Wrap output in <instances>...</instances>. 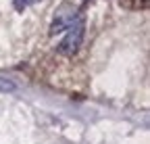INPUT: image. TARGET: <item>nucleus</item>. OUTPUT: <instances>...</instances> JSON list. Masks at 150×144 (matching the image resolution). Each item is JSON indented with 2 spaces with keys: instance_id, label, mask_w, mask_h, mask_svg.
Here are the masks:
<instances>
[{
  "instance_id": "nucleus-4",
  "label": "nucleus",
  "mask_w": 150,
  "mask_h": 144,
  "mask_svg": "<svg viewBox=\"0 0 150 144\" xmlns=\"http://www.w3.org/2000/svg\"><path fill=\"white\" fill-rule=\"evenodd\" d=\"M0 92H15V84L11 79L0 77Z\"/></svg>"
},
{
  "instance_id": "nucleus-2",
  "label": "nucleus",
  "mask_w": 150,
  "mask_h": 144,
  "mask_svg": "<svg viewBox=\"0 0 150 144\" xmlns=\"http://www.w3.org/2000/svg\"><path fill=\"white\" fill-rule=\"evenodd\" d=\"M77 6H73L71 2H63L59 6V11H56V17H54V21L50 23V35H56V33H61L65 29H69L75 21H77Z\"/></svg>"
},
{
  "instance_id": "nucleus-3",
  "label": "nucleus",
  "mask_w": 150,
  "mask_h": 144,
  "mask_svg": "<svg viewBox=\"0 0 150 144\" xmlns=\"http://www.w3.org/2000/svg\"><path fill=\"white\" fill-rule=\"evenodd\" d=\"M33 2H38V0H13V6L19 11V13H23L29 4H33Z\"/></svg>"
},
{
  "instance_id": "nucleus-1",
  "label": "nucleus",
  "mask_w": 150,
  "mask_h": 144,
  "mask_svg": "<svg viewBox=\"0 0 150 144\" xmlns=\"http://www.w3.org/2000/svg\"><path fill=\"white\" fill-rule=\"evenodd\" d=\"M83 33H86V23H83V19H77L67 29V35L63 38V42L59 44V52L65 55V57H73L75 52L79 50V46H81Z\"/></svg>"
}]
</instances>
